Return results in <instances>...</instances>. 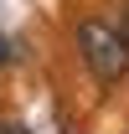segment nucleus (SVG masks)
I'll return each instance as SVG.
<instances>
[{
	"label": "nucleus",
	"mask_w": 129,
	"mask_h": 134,
	"mask_svg": "<svg viewBox=\"0 0 129 134\" xmlns=\"http://www.w3.org/2000/svg\"><path fill=\"white\" fill-rule=\"evenodd\" d=\"M78 52L88 72H93L103 88H114L119 77H129V36L119 21H83L78 26Z\"/></svg>",
	"instance_id": "nucleus-1"
},
{
	"label": "nucleus",
	"mask_w": 129,
	"mask_h": 134,
	"mask_svg": "<svg viewBox=\"0 0 129 134\" xmlns=\"http://www.w3.org/2000/svg\"><path fill=\"white\" fill-rule=\"evenodd\" d=\"M119 26H124V36H129V5H124V21H119Z\"/></svg>",
	"instance_id": "nucleus-4"
},
{
	"label": "nucleus",
	"mask_w": 129,
	"mask_h": 134,
	"mask_svg": "<svg viewBox=\"0 0 129 134\" xmlns=\"http://www.w3.org/2000/svg\"><path fill=\"white\" fill-rule=\"evenodd\" d=\"M10 57H16V47H10V36H5V31H0V67H5V62H10Z\"/></svg>",
	"instance_id": "nucleus-2"
},
{
	"label": "nucleus",
	"mask_w": 129,
	"mask_h": 134,
	"mask_svg": "<svg viewBox=\"0 0 129 134\" xmlns=\"http://www.w3.org/2000/svg\"><path fill=\"white\" fill-rule=\"evenodd\" d=\"M0 134H31L26 124H0Z\"/></svg>",
	"instance_id": "nucleus-3"
}]
</instances>
